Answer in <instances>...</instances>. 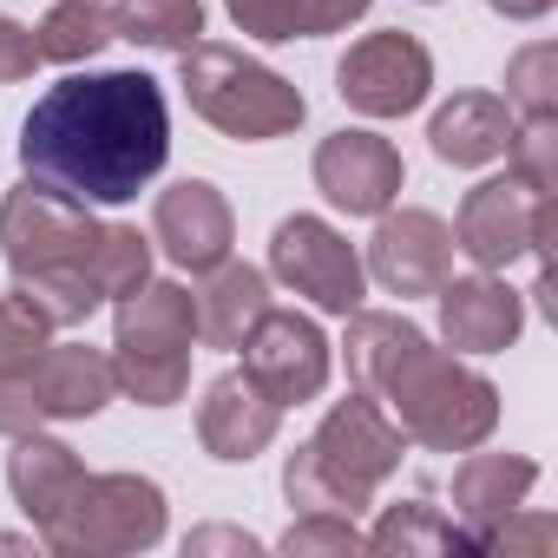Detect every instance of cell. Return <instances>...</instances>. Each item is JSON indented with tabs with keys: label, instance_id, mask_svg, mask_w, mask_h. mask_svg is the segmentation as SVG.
Wrapping results in <instances>:
<instances>
[{
	"label": "cell",
	"instance_id": "obj_14",
	"mask_svg": "<svg viewBox=\"0 0 558 558\" xmlns=\"http://www.w3.org/2000/svg\"><path fill=\"white\" fill-rule=\"evenodd\" d=\"M112 34H106V14L99 8H60L53 21H47V40H40V53H53V60H80V53H93V47H106Z\"/></svg>",
	"mask_w": 558,
	"mask_h": 558
},
{
	"label": "cell",
	"instance_id": "obj_12",
	"mask_svg": "<svg viewBox=\"0 0 558 558\" xmlns=\"http://www.w3.org/2000/svg\"><path fill=\"white\" fill-rule=\"evenodd\" d=\"M256 368L276 375V388H316V375H323V342H316V329L296 323V316H276V323L263 329V342H256Z\"/></svg>",
	"mask_w": 558,
	"mask_h": 558
},
{
	"label": "cell",
	"instance_id": "obj_2",
	"mask_svg": "<svg viewBox=\"0 0 558 558\" xmlns=\"http://www.w3.org/2000/svg\"><path fill=\"white\" fill-rule=\"evenodd\" d=\"M184 86L197 93V106H204L217 125H230V132H243V138L283 132V125L303 119V99H296L283 80H269V73H256V66H236V60H223V53L184 60Z\"/></svg>",
	"mask_w": 558,
	"mask_h": 558
},
{
	"label": "cell",
	"instance_id": "obj_8",
	"mask_svg": "<svg viewBox=\"0 0 558 558\" xmlns=\"http://www.w3.org/2000/svg\"><path fill=\"white\" fill-rule=\"evenodd\" d=\"M440 256H447L440 223H434V217H401V223L381 230L375 269L388 276L395 290H421V283H434V276H440Z\"/></svg>",
	"mask_w": 558,
	"mask_h": 558
},
{
	"label": "cell",
	"instance_id": "obj_3",
	"mask_svg": "<svg viewBox=\"0 0 558 558\" xmlns=\"http://www.w3.org/2000/svg\"><path fill=\"white\" fill-rule=\"evenodd\" d=\"M421 93H427V53L401 34H381L342 60V99H355L362 112H408L421 106Z\"/></svg>",
	"mask_w": 558,
	"mask_h": 558
},
{
	"label": "cell",
	"instance_id": "obj_16",
	"mask_svg": "<svg viewBox=\"0 0 558 558\" xmlns=\"http://www.w3.org/2000/svg\"><path fill=\"white\" fill-rule=\"evenodd\" d=\"M493 8H499V14H545L551 0H493Z\"/></svg>",
	"mask_w": 558,
	"mask_h": 558
},
{
	"label": "cell",
	"instance_id": "obj_15",
	"mask_svg": "<svg viewBox=\"0 0 558 558\" xmlns=\"http://www.w3.org/2000/svg\"><path fill=\"white\" fill-rule=\"evenodd\" d=\"M34 60H40V40H27L14 21H0V80H21V73H34Z\"/></svg>",
	"mask_w": 558,
	"mask_h": 558
},
{
	"label": "cell",
	"instance_id": "obj_9",
	"mask_svg": "<svg viewBox=\"0 0 558 558\" xmlns=\"http://www.w3.org/2000/svg\"><path fill=\"white\" fill-rule=\"evenodd\" d=\"M506 145H512V125H506V112L493 99H460L453 112L434 119V151L453 158V165H480V158H493Z\"/></svg>",
	"mask_w": 558,
	"mask_h": 558
},
{
	"label": "cell",
	"instance_id": "obj_11",
	"mask_svg": "<svg viewBox=\"0 0 558 558\" xmlns=\"http://www.w3.org/2000/svg\"><path fill=\"white\" fill-rule=\"evenodd\" d=\"M368 0H230V14L243 27H256L263 40H290V34H316V27H336L349 14H362Z\"/></svg>",
	"mask_w": 558,
	"mask_h": 558
},
{
	"label": "cell",
	"instance_id": "obj_13",
	"mask_svg": "<svg viewBox=\"0 0 558 558\" xmlns=\"http://www.w3.org/2000/svg\"><path fill=\"white\" fill-rule=\"evenodd\" d=\"M125 27H132V40L184 47L197 34V0H125Z\"/></svg>",
	"mask_w": 558,
	"mask_h": 558
},
{
	"label": "cell",
	"instance_id": "obj_10",
	"mask_svg": "<svg viewBox=\"0 0 558 558\" xmlns=\"http://www.w3.org/2000/svg\"><path fill=\"white\" fill-rule=\"evenodd\" d=\"M519 329V303L493 283H460L447 290V336L466 342V349H493Z\"/></svg>",
	"mask_w": 558,
	"mask_h": 558
},
{
	"label": "cell",
	"instance_id": "obj_1",
	"mask_svg": "<svg viewBox=\"0 0 558 558\" xmlns=\"http://www.w3.org/2000/svg\"><path fill=\"white\" fill-rule=\"evenodd\" d=\"M171 151V112L145 73H73L47 86L21 125V165L47 197L125 204Z\"/></svg>",
	"mask_w": 558,
	"mask_h": 558
},
{
	"label": "cell",
	"instance_id": "obj_4",
	"mask_svg": "<svg viewBox=\"0 0 558 558\" xmlns=\"http://www.w3.org/2000/svg\"><path fill=\"white\" fill-rule=\"evenodd\" d=\"M276 269H283L290 283H303L323 310H355V296H362V269H355L349 243H336L310 217H296V223L276 230Z\"/></svg>",
	"mask_w": 558,
	"mask_h": 558
},
{
	"label": "cell",
	"instance_id": "obj_6",
	"mask_svg": "<svg viewBox=\"0 0 558 558\" xmlns=\"http://www.w3.org/2000/svg\"><path fill=\"white\" fill-rule=\"evenodd\" d=\"M158 230L171 236L178 263H217L223 256V204L204 184H178L158 210Z\"/></svg>",
	"mask_w": 558,
	"mask_h": 558
},
{
	"label": "cell",
	"instance_id": "obj_5",
	"mask_svg": "<svg viewBox=\"0 0 558 558\" xmlns=\"http://www.w3.org/2000/svg\"><path fill=\"white\" fill-rule=\"evenodd\" d=\"M323 184H329V197L336 204H349V210H381L388 197H395V158H388V145H375V138H362V132H342L329 151H323Z\"/></svg>",
	"mask_w": 558,
	"mask_h": 558
},
{
	"label": "cell",
	"instance_id": "obj_7",
	"mask_svg": "<svg viewBox=\"0 0 558 558\" xmlns=\"http://www.w3.org/2000/svg\"><path fill=\"white\" fill-rule=\"evenodd\" d=\"M460 230H466V250H473L480 263H506V256L525 250V230H532V223H525V204H519L512 184H486V191L466 204Z\"/></svg>",
	"mask_w": 558,
	"mask_h": 558
}]
</instances>
